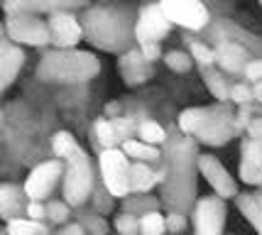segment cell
<instances>
[{
	"mask_svg": "<svg viewBox=\"0 0 262 235\" xmlns=\"http://www.w3.org/2000/svg\"><path fill=\"white\" fill-rule=\"evenodd\" d=\"M47 27H49V37L57 45V49H74L83 37L81 23L71 12H52L47 20Z\"/></svg>",
	"mask_w": 262,
	"mask_h": 235,
	"instance_id": "10",
	"label": "cell"
},
{
	"mask_svg": "<svg viewBox=\"0 0 262 235\" xmlns=\"http://www.w3.org/2000/svg\"><path fill=\"white\" fill-rule=\"evenodd\" d=\"M223 203L218 199H201L199 206H196V216L194 223L199 235H221V228H223Z\"/></svg>",
	"mask_w": 262,
	"mask_h": 235,
	"instance_id": "12",
	"label": "cell"
},
{
	"mask_svg": "<svg viewBox=\"0 0 262 235\" xmlns=\"http://www.w3.org/2000/svg\"><path fill=\"white\" fill-rule=\"evenodd\" d=\"M140 223V233L142 235H162L167 230V223H164V216L162 213H145L142 216V221H137Z\"/></svg>",
	"mask_w": 262,
	"mask_h": 235,
	"instance_id": "22",
	"label": "cell"
},
{
	"mask_svg": "<svg viewBox=\"0 0 262 235\" xmlns=\"http://www.w3.org/2000/svg\"><path fill=\"white\" fill-rule=\"evenodd\" d=\"M240 174H243V179L250 181V184H262V167L260 162H252V159H243V164H240Z\"/></svg>",
	"mask_w": 262,
	"mask_h": 235,
	"instance_id": "29",
	"label": "cell"
},
{
	"mask_svg": "<svg viewBox=\"0 0 262 235\" xmlns=\"http://www.w3.org/2000/svg\"><path fill=\"white\" fill-rule=\"evenodd\" d=\"M233 133H235L233 115L226 108H208L204 123L199 125L194 135H199V140H204L208 145H223Z\"/></svg>",
	"mask_w": 262,
	"mask_h": 235,
	"instance_id": "9",
	"label": "cell"
},
{
	"mask_svg": "<svg viewBox=\"0 0 262 235\" xmlns=\"http://www.w3.org/2000/svg\"><path fill=\"white\" fill-rule=\"evenodd\" d=\"M67 172H64V201L69 206H81L93 191V172L89 155L79 145L74 147L67 157Z\"/></svg>",
	"mask_w": 262,
	"mask_h": 235,
	"instance_id": "3",
	"label": "cell"
},
{
	"mask_svg": "<svg viewBox=\"0 0 262 235\" xmlns=\"http://www.w3.org/2000/svg\"><path fill=\"white\" fill-rule=\"evenodd\" d=\"M216 61L221 64V69H226L230 74H235L240 69H245L248 64V52L235 42H223L216 49Z\"/></svg>",
	"mask_w": 262,
	"mask_h": 235,
	"instance_id": "16",
	"label": "cell"
},
{
	"mask_svg": "<svg viewBox=\"0 0 262 235\" xmlns=\"http://www.w3.org/2000/svg\"><path fill=\"white\" fill-rule=\"evenodd\" d=\"M96 137H98V142H101L105 149H108V147H113L115 142L120 140V137H118V133H115L113 123H111V120H103V118L96 123Z\"/></svg>",
	"mask_w": 262,
	"mask_h": 235,
	"instance_id": "25",
	"label": "cell"
},
{
	"mask_svg": "<svg viewBox=\"0 0 262 235\" xmlns=\"http://www.w3.org/2000/svg\"><path fill=\"white\" fill-rule=\"evenodd\" d=\"M137 133H140V140L142 142H147V145H160L164 142V130H162V125H157L155 120H145V123H140L137 127Z\"/></svg>",
	"mask_w": 262,
	"mask_h": 235,
	"instance_id": "23",
	"label": "cell"
},
{
	"mask_svg": "<svg viewBox=\"0 0 262 235\" xmlns=\"http://www.w3.org/2000/svg\"><path fill=\"white\" fill-rule=\"evenodd\" d=\"M199 169L204 172V177L208 179V184L221 194V196H233L235 194V184L228 177V172L221 167V162L213 159L211 155H201L199 157Z\"/></svg>",
	"mask_w": 262,
	"mask_h": 235,
	"instance_id": "13",
	"label": "cell"
},
{
	"mask_svg": "<svg viewBox=\"0 0 262 235\" xmlns=\"http://www.w3.org/2000/svg\"><path fill=\"white\" fill-rule=\"evenodd\" d=\"M140 54L145 56L147 61H155V59H160V45H142Z\"/></svg>",
	"mask_w": 262,
	"mask_h": 235,
	"instance_id": "36",
	"label": "cell"
},
{
	"mask_svg": "<svg viewBox=\"0 0 262 235\" xmlns=\"http://www.w3.org/2000/svg\"><path fill=\"white\" fill-rule=\"evenodd\" d=\"M98 71H101V61L91 52L57 49L42 56L37 67V76L54 83H81V81H91Z\"/></svg>",
	"mask_w": 262,
	"mask_h": 235,
	"instance_id": "2",
	"label": "cell"
},
{
	"mask_svg": "<svg viewBox=\"0 0 262 235\" xmlns=\"http://www.w3.org/2000/svg\"><path fill=\"white\" fill-rule=\"evenodd\" d=\"M45 213H47V208L39 201H30V206H27V216H30L32 221H42Z\"/></svg>",
	"mask_w": 262,
	"mask_h": 235,
	"instance_id": "35",
	"label": "cell"
},
{
	"mask_svg": "<svg viewBox=\"0 0 262 235\" xmlns=\"http://www.w3.org/2000/svg\"><path fill=\"white\" fill-rule=\"evenodd\" d=\"M101 174L105 181V189L111 191L113 196H127L130 194V164H127V157L123 149H115L108 147L101 152Z\"/></svg>",
	"mask_w": 262,
	"mask_h": 235,
	"instance_id": "5",
	"label": "cell"
},
{
	"mask_svg": "<svg viewBox=\"0 0 262 235\" xmlns=\"http://www.w3.org/2000/svg\"><path fill=\"white\" fill-rule=\"evenodd\" d=\"M191 59H194L199 67L208 69L213 61H216V52L208 49L206 45H201V42H191Z\"/></svg>",
	"mask_w": 262,
	"mask_h": 235,
	"instance_id": "27",
	"label": "cell"
},
{
	"mask_svg": "<svg viewBox=\"0 0 262 235\" xmlns=\"http://www.w3.org/2000/svg\"><path fill=\"white\" fill-rule=\"evenodd\" d=\"M243 71H245V76L250 78L252 83H260L262 81V59H252V61H248Z\"/></svg>",
	"mask_w": 262,
	"mask_h": 235,
	"instance_id": "33",
	"label": "cell"
},
{
	"mask_svg": "<svg viewBox=\"0 0 262 235\" xmlns=\"http://www.w3.org/2000/svg\"><path fill=\"white\" fill-rule=\"evenodd\" d=\"M260 3H262V0H260Z\"/></svg>",
	"mask_w": 262,
	"mask_h": 235,
	"instance_id": "42",
	"label": "cell"
},
{
	"mask_svg": "<svg viewBox=\"0 0 262 235\" xmlns=\"http://www.w3.org/2000/svg\"><path fill=\"white\" fill-rule=\"evenodd\" d=\"M252 98L262 103V81L260 83H255V89H252Z\"/></svg>",
	"mask_w": 262,
	"mask_h": 235,
	"instance_id": "39",
	"label": "cell"
},
{
	"mask_svg": "<svg viewBox=\"0 0 262 235\" xmlns=\"http://www.w3.org/2000/svg\"><path fill=\"white\" fill-rule=\"evenodd\" d=\"M81 30L89 37V42L96 45L103 52H125L133 37H135V25L130 20V12L120 8H91L81 17Z\"/></svg>",
	"mask_w": 262,
	"mask_h": 235,
	"instance_id": "1",
	"label": "cell"
},
{
	"mask_svg": "<svg viewBox=\"0 0 262 235\" xmlns=\"http://www.w3.org/2000/svg\"><path fill=\"white\" fill-rule=\"evenodd\" d=\"M89 0H5V12L12 15V12H71L76 8H83Z\"/></svg>",
	"mask_w": 262,
	"mask_h": 235,
	"instance_id": "11",
	"label": "cell"
},
{
	"mask_svg": "<svg viewBox=\"0 0 262 235\" xmlns=\"http://www.w3.org/2000/svg\"><path fill=\"white\" fill-rule=\"evenodd\" d=\"M64 174V167L59 159H52V162H42L39 167H34L30 172V177L25 181V196L30 201H45L47 196L54 191L57 181L61 179Z\"/></svg>",
	"mask_w": 262,
	"mask_h": 235,
	"instance_id": "8",
	"label": "cell"
},
{
	"mask_svg": "<svg viewBox=\"0 0 262 235\" xmlns=\"http://www.w3.org/2000/svg\"><path fill=\"white\" fill-rule=\"evenodd\" d=\"M47 216H49L54 223H64L69 218V203L67 201H52L47 206Z\"/></svg>",
	"mask_w": 262,
	"mask_h": 235,
	"instance_id": "31",
	"label": "cell"
},
{
	"mask_svg": "<svg viewBox=\"0 0 262 235\" xmlns=\"http://www.w3.org/2000/svg\"><path fill=\"white\" fill-rule=\"evenodd\" d=\"M23 64H25V52L20 47L0 42V91L8 89L12 81L17 78Z\"/></svg>",
	"mask_w": 262,
	"mask_h": 235,
	"instance_id": "14",
	"label": "cell"
},
{
	"mask_svg": "<svg viewBox=\"0 0 262 235\" xmlns=\"http://www.w3.org/2000/svg\"><path fill=\"white\" fill-rule=\"evenodd\" d=\"M206 113H208V108H189V111H184L182 115H179V127H182L184 133L194 135L196 130H199V125L204 123Z\"/></svg>",
	"mask_w": 262,
	"mask_h": 235,
	"instance_id": "21",
	"label": "cell"
},
{
	"mask_svg": "<svg viewBox=\"0 0 262 235\" xmlns=\"http://www.w3.org/2000/svg\"><path fill=\"white\" fill-rule=\"evenodd\" d=\"M240 206H243V211L250 216V221L257 225V230L262 233V196H243Z\"/></svg>",
	"mask_w": 262,
	"mask_h": 235,
	"instance_id": "24",
	"label": "cell"
},
{
	"mask_svg": "<svg viewBox=\"0 0 262 235\" xmlns=\"http://www.w3.org/2000/svg\"><path fill=\"white\" fill-rule=\"evenodd\" d=\"M164 64H167L171 71L184 74V71H189V69H191L194 61H191V56L189 54H184V52H177V49H174V52H167V54H164Z\"/></svg>",
	"mask_w": 262,
	"mask_h": 235,
	"instance_id": "26",
	"label": "cell"
},
{
	"mask_svg": "<svg viewBox=\"0 0 262 235\" xmlns=\"http://www.w3.org/2000/svg\"><path fill=\"white\" fill-rule=\"evenodd\" d=\"M8 235H47V228L32 218H12L8 223Z\"/></svg>",
	"mask_w": 262,
	"mask_h": 235,
	"instance_id": "20",
	"label": "cell"
},
{
	"mask_svg": "<svg viewBox=\"0 0 262 235\" xmlns=\"http://www.w3.org/2000/svg\"><path fill=\"white\" fill-rule=\"evenodd\" d=\"M57 235H83V230H81V225H67V228L59 230Z\"/></svg>",
	"mask_w": 262,
	"mask_h": 235,
	"instance_id": "38",
	"label": "cell"
},
{
	"mask_svg": "<svg viewBox=\"0 0 262 235\" xmlns=\"http://www.w3.org/2000/svg\"><path fill=\"white\" fill-rule=\"evenodd\" d=\"M160 8L171 25H182L186 30H201L208 25V10L201 0H160Z\"/></svg>",
	"mask_w": 262,
	"mask_h": 235,
	"instance_id": "6",
	"label": "cell"
},
{
	"mask_svg": "<svg viewBox=\"0 0 262 235\" xmlns=\"http://www.w3.org/2000/svg\"><path fill=\"white\" fill-rule=\"evenodd\" d=\"M0 118H3V113H0Z\"/></svg>",
	"mask_w": 262,
	"mask_h": 235,
	"instance_id": "41",
	"label": "cell"
},
{
	"mask_svg": "<svg viewBox=\"0 0 262 235\" xmlns=\"http://www.w3.org/2000/svg\"><path fill=\"white\" fill-rule=\"evenodd\" d=\"M52 145H54V155L64 159V157H67L74 147L79 145V142L74 140V135H71V133H57V135H54V142H52Z\"/></svg>",
	"mask_w": 262,
	"mask_h": 235,
	"instance_id": "28",
	"label": "cell"
},
{
	"mask_svg": "<svg viewBox=\"0 0 262 235\" xmlns=\"http://www.w3.org/2000/svg\"><path fill=\"white\" fill-rule=\"evenodd\" d=\"M3 30H5V27H3V25H0V42H3Z\"/></svg>",
	"mask_w": 262,
	"mask_h": 235,
	"instance_id": "40",
	"label": "cell"
},
{
	"mask_svg": "<svg viewBox=\"0 0 262 235\" xmlns=\"http://www.w3.org/2000/svg\"><path fill=\"white\" fill-rule=\"evenodd\" d=\"M115 228H118L123 235H135L137 230H140V223L127 213V216H120V218L115 221Z\"/></svg>",
	"mask_w": 262,
	"mask_h": 235,
	"instance_id": "32",
	"label": "cell"
},
{
	"mask_svg": "<svg viewBox=\"0 0 262 235\" xmlns=\"http://www.w3.org/2000/svg\"><path fill=\"white\" fill-rule=\"evenodd\" d=\"M23 208V194L12 184H0V216L5 218H15Z\"/></svg>",
	"mask_w": 262,
	"mask_h": 235,
	"instance_id": "18",
	"label": "cell"
},
{
	"mask_svg": "<svg viewBox=\"0 0 262 235\" xmlns=\"http://www.w3.org/2000/svg\"><path fill=\"white\" fill-rule=\"evenodd\" d=\"M152 61H147L140 52H127V54L120 56L118 67H120V74L127 83H140V81H147L152 76Z\"/></svg>",
	"mask_w": 262,
	"mask_h": 235,
	"instance_id": "15",
	"label": "cell"
},
{
	"mask_svg": "<svg viewBox=\"0 0 262 235\" xmlns=\"http://www.w3.org/2000/svg\"><path fill=\"white\" fill-rule=\"evenodd\" d=\"M228 98H233L235 103H248L252 98V89H248V86H233V89L228 91Z\"/></svg>",
	"mask_w": 262,
	"mask_h": 235,
	"instance_id": "34",
	"label": "cell"
},
{
	"mask_svg": "<svg viewBox=\"0 0 262 235\" xmlns=\"http://www.w3.org/2000/svg\"><path fill=\"white\" fill-rule=\"evenodd\" d=\"M204 78H206V86L211 89V93L216 96V98H228V89H226V83H223V78L218 76V74H213V71H206L204 74Z\"/></svg>",
	"mask_w": 262,
	"mask_h": 235,
	"instance_id": "30",
	"label": "cell"
},
{
	"mask_svg": "<svg viewBox=\"0 0 262 235\" xmlns=\"http://www.w3.org/2000/svg\"><path fill=\"white\" fill-rule=\"evenodd\" d=\"M123 152L127 157H135L140 162H147V159H157L160 157V149L155 145H147L142 140H125L123 142Z\"/></svg>",
	"mask_w": 262,
	"mask_h": 235,
	"instance_id": "19",
	"label": "cell"
},
{
	"mask_svg": "<svg viewBox=\"0 0 262 235\" xmlns=\"http://www.w3.org/2000/svg\"><path fill=\"white\" fill-rule=\"evenodd\" d=\"M171 23L164 17L160 3H152V5H145L140 15L135 20V39L142 45H160L162 37L169 34Z\"/></svg>",
	"mask_w": 262,
	"mask_h": 235,
	"instance_id": "7",
	"label": "cell"
},
{
	"mask_svg": "<svg viewBox=\"0 0 262 235\" xmlns=\"http://www.w3.org/2000/svg\"><path fill=\"white\" fill-rule=\"evenodd\" d=\"M164 179V174H155L152 169L147 167V164H142V162H137V164H133L130 167V177H127V181H130V191H147L152 184H157V181Z\"/></svg>",
	"mask_w": 262,
	"mask_h": 235,
	"instance_id": "17",
	"label": "cell"
},
{
	"mask_svg": "<svg viewBox=\"0 0 262 235\" xmlns=\"http://www.w3.org/2000/svg\"><path fill=\"white\" fill-rule=\"evenodd\" d=\"M164 223H167V228H169L171 233H179V230L184 228V218L179 216V213H171L169 221H164Z\"/></svg>",
	"mask_w": 262,
	"mask_h": 235,
	"instance_id": "37",
	"label": "cell"
},
{
	"mask_svg": "<svg viewBox=\"0 0 262 235\" xmlns=\"http://www.w3.org/2000/svg\"><path fill=\"white\" fill-rule=\"evenodd\" d=\"M5 30H8L12 42H17V45L45 47L52 42L47 23H42L32 12H12V15H8Z\"/></svg>",
	"mask_w": 262,
	"mask_h": 235,
	"instance_id": "4",
	"label": "cell"
}]
</instances>
